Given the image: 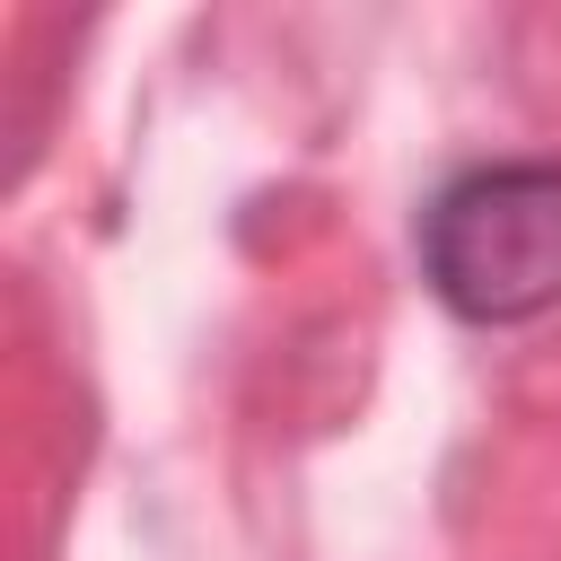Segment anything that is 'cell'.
<instances>
[{
    "mask_svg": "<svg viewBox=\"0 0 561 561\" xmlns=\"http://www.w3.org/2000/svg\"><path fill=\"white\" fill-rule=\"evenodd\" d=\"M421 272L465 324H526L561 307V167L491 158L421 210Z\"/></svg>",
    "mask_w": 561,
    "mask_h": 561,
    "instance_id": "1",
    "label": "cell"
}]
</instances>
